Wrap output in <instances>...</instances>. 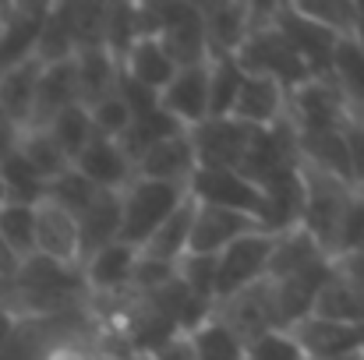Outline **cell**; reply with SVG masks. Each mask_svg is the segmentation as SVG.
Segmentation results:
<instances>
[{
	"instance_id": "obj_1",
	"label": "cell",
	"mask_w": 364,
	"mask_h": 360,
	"mask_svg": "<svg viewBox=\"0 0 364 360\" xmlns=\"http://www.w3.org/2000/svg\"><path fill=\"white\" fill-rule=\"evenodd\" d=\"M89 300L92 293L85 290L78 268H64L39 254L18 261L14 272L0 279V311L11 322L78 311V307H89Z\"/></svg>"
},
{
	"instance_id": "obj_2",
	"label": "cell",
	"mask_w": 364,
	"mask_h": 360,
	"mask_svg": "<svg viewBox=\"0 0 364 360\" xmlns=\"http://www.w3.org/2000/svg\"><path fill=\"white\" fill-rule=\"evenodd\" d=\"M272 7L269 4H251V32H247V39L241 43L234 60H237V67L244 75L269 78L283 92H294L297 85H304L311 78V71H308L304 57L290 46V39L276 28Z\"/></svg>"
},
{
	"instance_id": "obj_3",
	"label": "cell",
	"mask_w": 364,
	"mask_h": 360,
	"mask_svg": "<svg viewBox=\"0 0 364 360\" xmlns=\"http://www.w3.org/2000/svg\"><path fill=\"white\" fill-rule=\"evenodd\" d=\"M297 180H301V230L329 258H336L340 230H343L347 209L354 202V187L326 170L308 166V163H297Z\"/></svg>"
},
{
	"instance_id": "obj_4",
	"label": "cell",
	"mask_w": 364,
	"mask_h": 360,
	"mask_svg": "<svg viewBox=\"0 0 364 360\" xmlns=\"http://www.w3.org/2000/svg\"><path fill=\"white\" fill-rule=\"evenodd\" d=\"M184 195H188L184 187H173V184H163V180L131 177L127 187L117 191V202H121V234H117V240L138 251L145 240L156 234V227L177 209V202Z\"/></svg>"
},
{
	"instance_id": "obj_5",
	"label": "cell",
	"mask_w": 364,
	"mask_h": 360,
	"mask_svg": "<svg viewBox=\"0 0 364 360\" xmlns=\"http://www.w3.org/2000/svg\"><path fill=\"white\" fill-rule=\"evenodd\" d=\"M209 318H213L216 325H223L241 347H247L251 339H258V336H265V332H276L279 322H276L272 283H269V279H258V283L244 286L237 293L216 300Z\"/></svg>"
},
{
	"instance_id": "obj_6",
	"label": "cell",
	"mask_w": 364,
	"mask_h": 360,
	"mask_svg": "<svg viewBox=\"0 0 364 360\" xmlns=\"http://www.w3.org/2000/svg\"><path fill=\"white\" fill-rule=\"evenodd\" d=\"M152 11H156V39L177 71L209 64V43L198 4H152Z\"/></svg>"
},
{
	"instance_id": "obj_7",
	"label": "cell",
	"mask_w": 364,
	"mask_h": 360,
	"mask_svg": "<svg viewBox=\"0 0 364 360\" xmlns=\"http://www.w3.org/2000/svg\"><path fill=\"white\" fill-rule=\"evenodd\" d=\"M347 117H350V107L333 78H308L304 85L287 92V120L294 124L297 134L343 127Z\"/></svg>"
},
{
	"instance_id": "obj_8",
	"label": "cell",
	"mask_w": 364,
	"mask_h": 360,
	"mask_svg": "<svg viewBox=\"0 0 364 360\" xmlns=\"http://www.w3.org/2000/svg\"><path fill=\"white\" fill-rule=\"evenodd\" d=\"M188 141L195 148L198 166L241 170L244 156L255 141V127H247V124L234 117H205L202 124L188 127Z\"/></svg>"
},
{
	"instance_id": "obj_9",
	"label": "cell",
	"mask_w": 364,
	"mask_h": 360,
	"mask_svg": "<svg viewBox=\"0 0 364 360\" xmlns=\"http://www.w3.org/2000/svg\"><path fill=\"white\" fill-rule=\"evenodd\" d=\"M272 244L276 234H265V230H255L247 237L234 240L227 251L216 254V290H213V304L237 293L244 286L265 279V265H269V254H272Z\"/></svg>"
},
{
	"instance_id": "obj_10",
	"label": "cell",
	"mask_w": 364,
	"mask_h": 360,
	"mask_svg": "<svg viewBox=\"0 0 364 360\" xmlns=\"http://www.w3.org/2000/svg\"><path fill=\"white\" fill-rule=\"evenodd\" d=\"M188 195L195 202L205 205H220V209H234L251 219L262 216V187H255L247 177L237 170H223V166H198L188 180Z\"/></svg>"
},
{
	"instance_id": "obj_11",
	"label": "cell",
	"mask_w": 364,
	"mask_h": 360,
	"mask_svg": "<svg viewBox=\"0 0 364 360\" xmlns=\"http://www.w3.org/2000/svg\"><path fill=\"white\" fill-rule=\"evenodd\" d=\"M32 223H36V254L46 261H57L64 268H82L78 258V227L68 209H60L50 198H39L32 205Z\"/></svg>"
},
{
	"instance_id": "obj_12",
	"label": "cell",
	"mask_w": 364,
	"mask_h": 360,
	"mask_svg": "<svg viewBox=\"0 0 364 360\" xmlns=\"http://www.w3.org/2000/svg\"><path fill=\"white\" fill-rule=\"evenodd\" d=\"M156 107L173 120L181 131L202 124L209 117V64L181 67L166 82V89L156 96Z\"/></svg>"
},
{
	"instance_id": "obj_13",
	"label": "cell",
	"mask_w": 364,
	"mask_h": 360,
	"mask_svg": "<svg viewBox=\"0 0 364 360\" xmlns=\"http://www.w3.org/2000/svg\"><path fill=\"white\" fill-rule=\"evenodd\" d=\"M262 230L258 219L234 212V209H220V205H205L195 202V219H191V240H188V254H220L227 251L234 240L247 237Z\"/></svg>"
},
{
	"instance_id": "obj_14",
	"label": "cell",
	"mask_w": 364,
	"mask_h": 360,
	"mask_svg": "<svg viewBox=\"0 0 364 360\" xmlns=\"http://www.w3.org/2000/svg\"><path fill=\"white\" fill-rule=\"evenodd\" d=\"M294 343L301 347L304 360H333L364 354V325H343V322H326V318H301L290 329Z\"/></svg>"
},
{
	"instance_id": "obj_15",
	"label": "cell",
	"mask_w": 364,
	"mask_h": 360,
	"mask_svg": "<svg viewBox=\"0 0 364 360\" xmlns=\"http://www.w3.org/2000/svg\"><path fill=\"white\" fill-rule=\"evenodd\" d=\"M195 170H198V163H195V148L188 141V131L152 141L141 152V159L134 163V177L163 180V184H173V187H184V191H188V180H191Z\"/></svg>"
},
{
	"instance_id": "obj_16",
	"label": "cell",
	"mask_w": 364,
	"mask_h": 360,
	"mask_svg": "<svg viewBox=\"0 0 364 360\" xmlns=\"http://www.w3.org/2000/svg\"><path fill=\"white\" fill-rule=\"evenodd\" d=\"M50 4H0V71L28 60Z\"/></svg>"
},
{
	"instance_id": "obj_17",
	"label": "cell",
	"mask_w": 364,
	"mask_h": 360,
	"mask_svg": "<svg viewBox=\"0 0 364 360\" xmlns=\"http://www.w3.org/2000/svg\"><path fill=\"white\" fill-rule=\"evenodd\" d=\"M71 166L100 191H124L127 180L134 177V166L121 152V145L110 141V138H100V134L89 138V145L75 156Z\"/></svg>"
},
{
	"instance_id": "obj_18",
	"label": "cell",
	"mask_w": 364,
	"mask_h": 360,
	"mask_svg": "<svg viewBox=\"0 0 364 360\" xmlns=\"http://www.w3.org/2000/svg\"><path fill=\"white\" fill-rule=\"evenodd\" d=\"M68 107H82L78 103V78H75V57L71 60H57V64H43V75L36 82V99H32V117L28 127H46L57 114H64Z\"/></svg>"
},
{
	"instance_id": "obj_19",
	"label": "cell",
	"mask_w": 364,
	"mask_h": 360,
	"mask_svg": "<svg viewBox=\"0 0 364 360\" xmlns=\"http://www.w3.org/2000/svg\"><path fill=\"white\" fill-rule=\"evenodd\" d=\"M227 117L241 120L247 127L262 131V127H272L276 120L287 117V92L269 82V78H258V75H244L241 85H237V96H234V107Z\"/></svg>"
},
{
	"instance_id": "obj_20",
	"label": "cell",
	"mask_w": 364,
	"mask_h": 360,
	"mask_svg": "<svg viewBox=\"0 0 364 360\" xmlns=\"http://www.w3.org/2000/svg\"><path fill=\"white\" fill-rule=\"evenodd\" d=\"M134 258H138V251L121 244V240H114L110 247L96 251V254L85 258L82 268H78L85 290H89L92 297H121V293H127Z\"/></svg>"
},
{
	"instance_id": "obj_21",
	"label": "cell",
	"mask_w": 364,
	"mask_h": 360,
	"mask_svg": "<svg viewBox=\"0 0 364 360\" xmlns=\"http://www.w3.org/2000/svg\"><path fill=\"white\" fill-rule=\"evenodd\" d=\"M311 318H326V322H343V325H364V297L354 286V279L336 265H329L315 300H311Z\"/></svg>"
},
{
	"instance_id": "obj_22",
	"label": "cell",
	"mask_w": 364,
	"mask_h": 360,
	"mask_svg": "<svg viewBox=\"0 0 364 360\" xmlns=\"http://www.w3.org/2000/svg\"><path fill=\"white\" fill-rule=\"evenodd\" d=\"M209 57H237L251 32V4H198Z\"/></svg>"
},
{
	"instance_id": "obj_23",
	"label": "cell",
	"mask_w": 364,
	"mask_h": 360,
	"mask_svg": "<svg viewBox=\"0 0 364 360\" xmlns=\"http://www.w3.org/2000/svg\"><path fill=\"white\" fill-rule=\"evenodd\" d=\"M117 64H121L124 82H131V85H138V89H145V92H152V96H159V92L166 89V82L177 75L173 60L163 53V46H159L156 36L134 39Z\"/></svg>"
},
{
	"instance_id": "obj_24",
	"label": "cell",
	"mask_w": 364,
	"mask_h": 360,
	"mask_svg": "<svg viewBox=\"0 0 364 360\" xmlns=\"http://www.w3.org/2000/svg\"><path fill=\"white\" fill-rule=\"evenodd\" d=\"M75 227H78V258H92L96 251L110 247L117 234H121V202H117V191H100L85 212L75 216Z\"/></svg>"
},
{
	"instance_id": "obj_25",
	"label": "cell",
	"mask_w": 364,
	"mask_h": 360,
	"mask_svg": "<svg viewBox=\"0 0 364 360\" xmlns=\"http://www.w3.org/2000/svg\"><path fill=\"white\" fill-rule=\"evenodd\" d=\"M297 152H301V163L326 170V173H333V177H340L343 184L354 187V159H350V141H347L343 127L297 134Z\"/></svg>"
},
{
	"instance_id": "obj_26",
	"label": "cell",
	"mask_w": 364,
	"mask_h": 360,
	"mask_svg": "<svg viewBox=\"0 0 364 360\" xmlns=\"http://www.w3.org/2000/svg\"><path fill=\"white\" fill-rule=\"evenodd\" d=\"M43 75V60L28 57L7 71H0V114L14 131H25L32 117V99H36V82Z\"/></svg>"
},
{
	"instance_id": "obj_27",
	"label": "cell",
	"mask_w": 364,
	"mask_h": 360,
	"mask_svg": "<svg viewBox=\"0 0 364 360\" xmlns=\"http://www.w3.org/2000/svg\"><path fill=\"white\" fill-rule=\"evenodd\" d=\"M326 261H333V258L308 237L301 227H294L287 234H276L269 265H265V279H290V276H301V272L318 268Z\"/></svg>"
},
{
	"instance_id": "obj_28",
	"label": "cell",
	"mask_w": 364,
	"mask_h": 360,
	"mask_svg": "<svg viewBox=\"0 0 364 360\" xmlns=\"http://www.w3.org/2000/svg\"><path fill=\"white\" fill-rule=\"evenodd\" d=\"M191 219H195V198L184 195L177 202V209L156 227V234L138 247L141 258H152V261H181L188 254V240H191Z\"/></svg>"
},
{
	"instance_id": "obj_29",
	"label": "cell",
	"mask_w": 364,
	"mask_h": 360,
	"mask_svg": "<svg viewBox=\"0 0 364 360\" xmlns=\"http://www.w3.org/2000/svg\"><path fill=\"white\" fill-rule=\"evenodd\" d=\"M75 78H78V103L89 110L100 99L117 92L121 64L110 57V50H85V53H75Z\"/></svg>"
},
{
	"instance_id": "obj_30",
	"label": "cell",
	"mask_w": 364,
	"mask_h": 360,
	"mask_svg": "<svg viewBox=\"0 0 364 360\" xmlns=\"http://www.w3.org/2000/svg\"><path fill=\"white\" fill-rule=\"evenodd\" d=\"M258 227L265 234H287V230L301 227V180H297V170L262 187Z\"/></svg>"
},
{
	"instance_id": "obj_31",
	"label": "cell",
	"mask_w": 364,
	"mask_h": 360,
	"mask_svg": "<svg viewBox=\"0 0 364 360\" xmlns=\"http://www.w3.org/2000/svg\"><path fill=\"white\" fill-rule=\"evenodd\" d=\"M11 148L28 163V170H32L43 184H50V180H57L60 173L71 170V159L57 148V141H53L43 127H25V131H18V138H14Z\"/></svg>"
},
{
	"instance_id": "obj_32",
	"label": "cell",
	"mask_w": 364,
	"mask_h": 360,
	"mask_svg": "<svg viewBox=\"0 0 364 360\" xmlns=\"http://www.w3.org/2000/svg\"><path fill=\"white\" fill-rule=\"evenodd\" d=\"M329 78L343 92L350 110H364V50L354 39H336L333 60H329Z\"/></svg>"
},
{
	"instance_id": "obj_33",
	"label": "cell",
	"mask_w": 364,
	"mask_h": 360,
	"mask_svg": "<svg viewBox=\"0 0 364 360\" xmlns=\"http://www.w3.org/2000/svg\"><path fill=\"white\" fill-rule=\"evenodd\" d=\"M107 14H110V4H96V0L68 4V28H71L75 53L107 50Z\"/></svg>"
},
{
	"instance_id": "obj_34",
	"label": "cell",
	"mask_w": 364,
	"mask_h": 360,
	"mask_svg": "<svg viewBox=\"0 0 364 360\" xmlns=\"http://www.w3.org/2000/svg\"><path fill=\"white\" fill-rule=\"evenodd\" d=\"M46 195V184L28 170V163L7 148L0 156V202H21V205H36Z\"/></svg>"
},
{
	"instance_id": "obj_35",
	"label": "cell",
	"mask_w": 364,
	"mask_h": 360,
	"mask_svg": "<svg viewBox=\"0 0 364 360\" xmlns=\"http://www.w3.org/2000/svg\"><path fill=\"white\" fill-rule=\"evenodd\" d=\"M32 57L43 60V64H57V60H71V57H75L71 28H68V4H50Z\"/></svg>"
},
{
	"instance_id": "obj_36",
	"label": "cell",
	"mask_w": 364,
	"mask_h": 360,
	"mask_svg": "<svg viewBox=\"0 0 364 360\" xmlns=\"http://www.w3.org/2000/svg\"><path fill=\"white\" fill-rule=\"evenodd\" d=\"M0 240L4 247L25 261L36 254V223H32V205L21 202H0Z\"/></svg>"
},
{
	"instance_id": "obj_37",
	"label": "cell",
	"mask_w": 364,
	"mask_h": 360,
	"mask_svg": "<svg viewBox=\"0 0 364 360\" xmlns=\"http://www.w3.org/2000/svg\"><path fill=\"white\" fill-rule=\"evenodd\" d=\"M301 18L315 21L318 28L333 32L336 39H350L354 36V25H358V4H347V0H301V4H290Z\"/></svg>"
},
{
	"instance_id": "obj_38",
	"label": "cell",
	"mask_w": 364,
	"mask_h": 360,
	"mask_svg": "<svg viewBox=\"0 0 364 360\" xmlns=\"http://www.w3.org/2000/svg\"><path fill=\"white\" fill-rule=\"evenodd\" d=\"M53 141H57V148L75 163V156L89 145V138H92V120H89V110L85 107H68L64 114H57V117L50 120L46 127H43Z\"/></svg>"
},
{
	"instance_id": "obj_39",
	"label": "cell",
	"mask_w": 364,
	"mask_h": 360,
	"mask_svg": "<svg viewBox=\"0 0 364 360\" xmlns=\"http://www.w3.org/2000/svg\"><path fill=\"white\" fill-rule=\"evenodd\" d=\"M244 71L234 57H209V117H227Z\"/></svg>"
},
{
	"instance_id": "obj_40",
	"label": "cell",
	"mask_w": 364,
	"mask_h": 360,
	"mask_svg": "<svg viewBox=\"0 0 364 360\" xmlns=\"http://www.w3.org/2000/svg\"><path fill=\"white\" fill-rule=\"evenodd\" d=\"M191 347H195V360H244V347L213 318L191 332Z\"/></svg>"
},
{
	"instance_id": "obj_41",
	"label": "cell",
	"mask_w": 364,
	"mask_h": 360,
	"mask_svg": "<svg viewBox=\"0 0 364 360\" xmlns=\"http://www.w3.org/2000/svg\"><path fill=\"white\" fill-rule=\"evenodd\" d=\"M96 195H100V187H92V184L71 166L68 173H60L57 180L46 184V195H43V198H50V202H57L60 209H68L71 216H78V212H85V205H89Z\"/></svg>"
},
{
	"instance_id": "obj_42",
	"label": "cell",
	"mask_w": 364,
	"mask_h": 360,
	"mask_svg": "<svg viewBox=\"0 0 364 360\" xmlns=\"http://www.w3.org/2000/svg\"><path fill=\"white\" fill-rule=\"evenodd\" d=\"M173 276L195 297L213 304V290H216V258L213 254H184L181 261H173Z\"/></svg>"
},
{
	"instance_id": "obj_43",
	"label": "cell",
	"mask_w": 364,
	"mask_h": 360,
	"mask_svg": "<svg viewBox=\"0 0 364 360\" xmlns=\"http://www.w3.org/2000/svg\"><path fill=\"white\" fill-rule=\"evenodd\" d=\"M89 120H92V134H100V138H110V141H117L124 131L131 127V107L124 103L121 96L114 92V96H107V99H100L96 107H89Z\"/></svg>"
},
{
	"instance_id": "obj_44",
	"label": "cell",
	"mask_w": 364,
	"mask_h": 360,
	"mask_svg": "<svg viewBox=\"0 0 364 360\" xmlns=\"http://www.w3.org/2000/svg\"><path fill=\"white\" fill-rule=\"evenodd\" d=\"M244 360H304L301 347L294 343L290 332H265L244 347Z\"/></svg>"
},
{
	"instance_id": "obj_45",
	"label": "cell",
	"mask_w": 364,
	"mask_h": 360,
	"mask_svg": "<svg viewBox=\"0 0 364 360\" xmlns=\"http://www.w3.org/2000/svg\"><path fill=\"white\" fill-rule=\"evenodd\" d=\"M149 360H195V347H191V332H177L173 339H166L163 347H156Z\"/></svg>"
},
{
	"instance_id": "obj_46",
	"label": "cell",
	"mask_w": 364,
	"mask_h": 360,
	"mask_svg": "<svg viewBox=\"0 0 364 360\" xmlns=\"http://www.w3.org/2000/svg\"><path fill=\"white\" fill-rule=\"evenodd\" d=\"M336 265H340V268H343V272L354 279V286L361 290V297H364V254H361V251L340 254V258H336Z\"/></svg>"
},
{
	"instance_id": "obj_47",
	"label": "cell",
	"mask_w": 364,
	"mask_h": 360,
	"mask_svg": "<svg viewBox=\"0 0 364 360\" xmlns=\"http://www.w3.org/2000/svg\"><path fill=\"white\" fill-rule=\"evenodd\" d=\"M14 138H18V131L7 124V117H4V114H0V156H4L11 145H14Z\"/></svg>"
},
{
	"instance_id": "obj_48",
	"label": "cell",
	"mask_w": 364,
	"mask_h": 360,
	"mask_svg": "<svg viewBox=\"0 0 364 360\" xmlns=\"http://www.w3.org/2000/svg\"><path fill=\"white\" fill-rule=\"evenodd\" d=\"M14 265H18V258L4 247V240H0V279H7L11 272H14Z\"/></svg>"
},
{
	"instance_id": "obj_49",
	"label": "cell",
	"mask_w": 364,
	"mask_h": 360,
	"mask_svg": "<svg viewBox=\"0 0 364 360\" xmlns=\"http://www.w3.org/2000/svg\"><path fill=\"white\" fill-rule=\"evenodd\" d=\"M354 195H358V198H361V202H364V177H361V180H358V184H354Z\"/></svg>"
},
{
	"instance_id": "obj_50",
	"label": "cell",
	"mask_w": 364,
	"mask_h": 360,
	"mask_svg": "<svg viewBox=\"0 0 364 360\" xmlns=\"http://www.w3.org/2000/svg\"><path fill=\"white\" fill-rule=\"evenodd\" d=\"M333 360H364V354H354V357H333Z\"/></svg>"
}]
</instances>
